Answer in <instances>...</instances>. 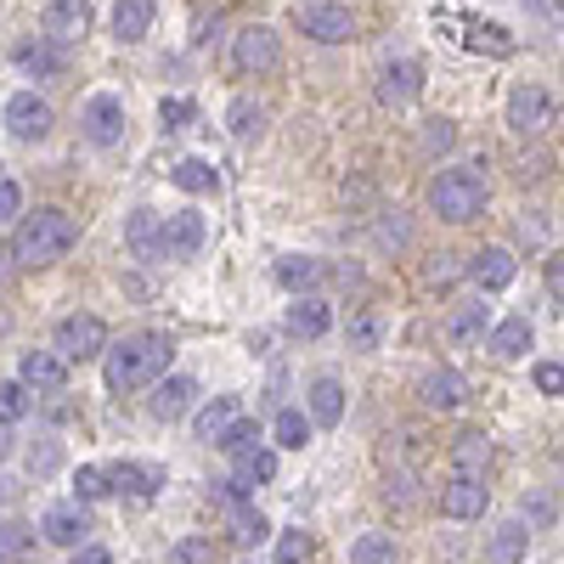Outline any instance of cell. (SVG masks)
<instances>
[{
  "label": "cell",
  "mask_w": 564,
  "mask_h": 564,
  "mask_svg": "<svg viewBox=\"0 0 564 564\" xmlns=\"http://www.w3.org/2000/svg\"><path fill=\"white\" fill-rule=\"evenodd\" d=\"M102 356H108V361H102L108 390H113V395H130V390H148V384L164 379L175 345H170L164 334H135V339H124V345H113V350H102Z\"/></svg>",
  "instance_id": "obj_1"
},
{
  "label": "cell",
  "mask_w": 564,
  "mask_h": 564,
  "mask_svg": "<svg viewBox=\"0 0 564 564\" xmlns=\"http://www.w3.org/2000/svg\"><path fill=\"white\" fill-rule=\"evenodd\" d=\"M74 243H79L74 215H63V209H34V215H18L12 260H18V265H52V260H63Z\"/></svg>",
  "instance_id": "obj_2"
},
{
  "label": "cell",
  "mask_w": 564,
  "mask_h": 564,
  "mask_svg": "<svg viewBox=\"0 0 564 564\" xmlns=\"http://www.w3.org/2000/svg\"><path fill=\"white\" fill-rule=\"evenodd\" d=\"M430 209L446 220V226H468L486 215V181L475 170H441L430 181Z\"/></svg>",
  "instance_id": "obj_3"
},
{
  "label": "cell",
  "mask_w": 564,
  "mask_h": 564,
  "mask_svg": "<svg viewBox=\"0 0 564 564\" xmlns=\"http://www.w3.org/2000/svg\"><path fill=\"white\" fill-rule=\"evenodd\" d=\"M102 350H108V327H102V316L74 311V316L57 322V356H63V361H90V356H102Z\"/></svg>",
  "instance_id": "obj_4"
},
{
  "label": "cell",
  "mask_w": 564,
  "mask_h": 564,
  "mask_svg": "<svg viewBox=\"0 0 564 564\" xmlns=\"http://www.w3.org/2000/svg\"><path fill=\"white\" fill-rule=\"evenodd\" d=\"M231 63H238V74H265L282 63V40L271 23H249L238 29V40H231Z\"/></svg>",
  "instance_id": "obj_5"
},
{
  "label": "cell",
  "mask_w": 564,
  "mask_h": 564,
  "mask_svg": "<svg viewBox=\"0 0 564 564\" xmlns=\"http://www.w3.org/2000/svg\"><path fill=\"white\" fill-rule=\"evenodd\" d=\"M508 124L520 130V135H542L553 124V97L536 85V79H520L508 90Z\"/></svg>",
  "instance_id": "obj_6"
},
{
  "label": "cell",
  "mask_w": 564,
  "mask_h": 564,
  "mask_svg": "<svg viewBox=\"0 0 564 564\" xmlns=\"http://www.w3.org/2000/svg\"><path fill=\"white\" fill-rule=\"evenodd\" d=\"M40 34L52 40L57 52H63V45H79L90 34V7H85V0H52V7L40 12Z\"/></svg>",
  "instance_id": "obj_7"
},
{
  "label": "cell",
  "mask_w": 564,
  "mask_h": 564,
  "mask_svg": "<svg viewBox=\"0 0 564 564\" xmlns=\"http://www.w3.org/2000/svg\"><path fill=\"white\" fill-rule=\"evenodd\" d=\"M52 124H57L52 102L34 97V90H18V97L7 102V130H12L18 141H45V135H52Z\"/></svg>",
  "instance_id": "obj_8"
},
{
  "label": "cell",
  "mask_w": 564,
  "mask_h": 564,
  "mask_svg": "<svg viewBox=\"0 0 564 564\" xmlns=\"http://www.w3.org/2000/svg\"><path fill=\"white\" fill-rule=\"evenodd\" d=\"M79 124H85V141H90V148H113V141L124 135V102L102 90V97H90V102H85Z\"/></svg>",
  "instance_id": "obj_9"
},
{
  "label": "cell",
  "mask_w": 564,
  "mask_h": 564,
  "mask_svg": "<svg viewBox=\"0 0 564 564\" xmlns=\"http://www.w3.org/2000/svg\"><path fill=\"white\" fill-rule=\"evenodd\" d=\"M18 384H23V390H40V395H57V390L68 384V361H63L57 350H29V356L18 361Z\"/></svg>",
  "instance_id": "obj_10"
},
{
  "label": "cell",
  "mask_w": 564,
  "mask_h": 564,
  "mask_svg": "<svg viewBox=\"0 0 564 564\" xmlns=\"http://www.w3.org/2000/svg\"><path fill=\"white\" fill-rule=\"evenodd\" d=\"M40 536H45V542H57V547H85V536H90L85 508H79V502L45 508V513H40Z\"/></svg>",
  "instance_id": "obj_11"
},
{
  "label": "cell",
  "mask_w": 564,
  "mask_h": 564,
  "mask_svg": "<svg viewBox=\"0 0 564 564\" xmlns=\"http://www.w3.org/2000/svg\"><path fill=\"white\" fill-rule=\"evenodd\" d=\"M463 395H468V384H463L457 367H430V372L417 379V401L430 406V412H457Z\"/></svg>",
  "instance_id": "obj_12"
},
{
  "label": "cell",
  "mask_w": 564,
  "mask_h": 564,
  "mask_svg": "<svg viewBox=\"0 0 564 564\" xmlns=\"http://www.w3.org/2000/svg\"><path fill=\"white\" fill-rule=\"evenodd\" d=\"M486 502H491L486 480H463V475H452V480L441 486V513H446V520H480Z\"/></svg>",
  "instance_id": "obj_13"
},
{
  "label": "cell",
  "mask_w": 564,
  "mask_h": 564,
  "mask_svg": "<svg viewBox=\"0 0 564 564\" xmlns=\"http://www.w3.org/2000/svg\"><path fill=\"white\" fill-rule=\"evenodd\" d=\"M300 23H305V40H316V45H339V40H350V34H356L350 7H305V12H300Z\"/></svg>",
  "instance_id": "obj_14"
},
{
  "label": "cell",
  "mask_w": 564,
  "mask_h": 564,
  "mask_svg": "<svg viewBox=\"0 0 564 564\" xmlns=\"http://www.w3.org/2000/svg\"><path fill=\"white\" fill-rule=\"evenodd\" d=\"M204 249V215L198 209H175L164 220V254L170 260H193Z\"/></svg>",
  "instance_id": "obj_15"
},
{
  "label": "cell",
  "mask_w": 564,
  "mask_h": 564,
  "mask_svg": "<svg viewBox=\"0 0 564 564\" xmlns=\"http://www.w3.org/2000/svg\"><path fill=\"white\" fill-rule=\"evenodd\" d=\"M276 480V452H249V457H238V468H231V480H226V502H238V497H249L254 486H271Z\"/></svg>",
  "instance_id": "obj_16"
},
{
  "label": "cell",
  "mask_w": 564,
  "mask_h": 564,
  "mask_svg": "<svg viewBox=\"0 0 564 564\" xmlns=\"http://www.w3.org/2000/svg\"><path fill=\"white\" fill-rule=\"evenodd\" d=\"M486 468H491V441H486V430H463V435L452 441V475L486 480Z\"/></svg>",
  "instance_id": "obj_17"
},
{
  "label": "cell",
  "mask_w": 564,
  "mask_h": 564,
  "mask_svg": "<svg viewBox=\"0 0 564 564\" xmlns=\"http://www.w3.org/2000/svg\"><path fill=\"white\" fill-rule=\"evenodd\" d=\"M124 243H130L135 260H159V254H164V220H159L153 209H135V215L124 220Z\"/></svg>",
  "instance_id": "obj_18"
},
{
  "label": "cell",
  "mask_w": 564,
  "mask_h": 564,
  "mask_svg": "<svg viewBox=\"0 0 564 564\" xmlns=\"http://www.w3.org/2000/svg\"><path fill=\"white\" fill-rule=\"evenodd\" d=\"M193 395H198V384H193V379H159V384H153L148 412H153L159 423H175V417L193 412Z\"/></svg>",
  "instance_id": "obj_19"
},
{
  "label": "cell",
  "mask_w": 564,
  "mask_h": 564,
  "mask_svg": "<svg viewBox=\"0 0 564 564\" xmlns=\"http://www.w3.org/2000/svg\"><path fill=\"white\" fill-rule=\"evenodd\" d=\"M12 63L23 74H34V79H63V52H57L52 40H18L12 45Z\"/></svg>",
  "instance_id": "obj_20"
},
{
  "label": "cell",
  "mask_w": 564,
  "mask_h": 564,
  "mask_svg": "<svg viewBox=\"0 0 564 564\" xmlns=\"http://www.w3.org/2000/svg\"><path fill=\"white\" fill-rule=\"evenodd\" d=\"M513 271H520V265H513V254H508V249H497V243H491V249H480V254H468V276H475L486 294L508 289Z\"/></svg>",
  "instance_id": "obj_21"
},
{
  "label": "cell",
  "mask_w": 564,
  "mask_h": 564,
  "mask_svg": "<svg viewBox=\"0 0 564 564\" xmlns=\"http://www.w3.org/2000/svg\"><path fill=\"white\" fill-rule=\"evenodd\" d=\"M417 90H423V68L412 63V57H395V63H384V79H379V97L384 102H412L417 97Z\"/></svg>",
  "instance_id": "obj_22"
},
{
  "label": "cell",
  "mask_w": 564,
  "mask_h": 564,
  "mask_svg": "<svg viewBox=\"0 0 564 564\" xmlns=\"http://www.w3.org/2000/svg\"><path fill=\"white\" fill-rule=\"evenodd\" d=\"M108 480H113V491H124V497H135V502L159 497V486H164V475H159V468H148V463H113Z\"/></svg>",
  "instance_id": "obj_23"
},
{
  "label": "cell",
  "mask_w": 564,
  "mask_h": 564,
  "mask_svg": "<svg viewBox=\"0 0 564 564\" xmlns=\"http://www.w3.org/2000/svg\"><path fill=\"white\" fill-rule=\"evenodd\" d=\"M327 327H334V311H327L316 294H300V300L289 305V334H294V339H322Z\"/></svg>",
  "instance_id": "obj_24"
},
{
  "label": "cell",
  "mask_w": 564,
  "mask_h": 564,
  "mask_svg": "<svg viewBox=\"0 0 564 564\" xmlns=\"http://www.w3.org/2000/svg\"><path fill=\"white\" fill-rule=\"evenodd\" d=\"M148 29H153V0H113V40L119 45L148 40Z\"/></svg>",
  "instance_id": "obj_25"
},
{
  "label": "cell",
  "mask_w": 564,
  "mask_h": 564,
  "mask_svg": "<svg viewBox=\"0 0 564 564\" xmlns=\"http://www.w3.org/2000/svg\"><path fill=\"white\" fill-rule=\"evenodd\" d=\"M525 547H531V531H525L520 520H502V525L491 531V542H486V564H520Z\"/></svg>",
  "instance_id": "obj_26"
},
{
  "label": "cell",
  "mask_w": 564,
  "mask_h": 564,
  "mask_svg": "<svg viewBox=\"0 0 564 564\" xmlns=\"http://www.w3.org/2000/svg\"><path fill=\"white\" fill-rule=\"evenodd\" d=\"M486 350H491V356H502V361L525 356V350H531V322H525V316H508V322H497L491 334H486Z\"/></svg>",
  "instance_id": "obj_27"
},
{
  "label": "cell",
  "mask_w": 564,
  "mask_h": 564,
  "mask_svg": "<svg viewBox=\"0 0 564 564\" xmlns=\"http://www.w3.org/2000/svg\"><path fill=\"white\" fill-rule=\"evenodd\" d=\"M339 417H345V384H339V379H316V384H311V423L334 430Z\"/></svg>",
  "instance_id": "obj_28"
},
{
  "label": "cell",
  "mask_w": 564,
  "mask_h": 564,
  "mask_svg": "<svg viewBox=\"0 0 564 564\" xmlns=\"http://www.w3.org/2000/svg\"><path fill=\"white\" fill-rule=\"evenodd\" d=\"M276 282H282L289 294H305V289H316V282H322V260H311V254L276 260Z\"/></svg>",
  "instance_id": "obj_29"
},
{
  "label": "cell",
  "mask_w": 564,
  "mask_h": 564,
  "mask_svg": "<svg viewBox=\"0 0 564 564\" xmlns=\"http://www.w3.org/2000/svg\"><path fill=\"white\" fill-rule=\"evenodd\" d=\"M215 446H220L226 457H249V452H260V423H249V417H231L226 430L215 435Z\"/></svg>",
  "instance_id": "obj_30"
},
{
  "label": "cell",
  "mask_w": 564,
  "mask_h": 564,
  "mask_svg": "<svg viewBox=\"0 0 564 564\" xmlns=\"http://www.w3.org/2000/svg\"><path fill=\"white\" fill-rule=\"evenodd\" d=\"M170 181L181 186V193L204 198V193H215V164H209V159H181V164L170 170Z\"/></svg>",
  "instance_id": "obj_31"
},
{
  "label": "cell",
  "mask_w": 564,
  "mask_h": 564,
  "mask_svg": "<svg viewBox=\"0 0 564 564\" xmlns=\"http://www.w3.org/2000/svg\"><path fill=\"white\" fill-rule=\"evenodd\" d=\"M226 130L238 135V141H254V135L265 130V108H260L254 97H238V102L226 108Z\"/></svg>",
  "instance_id": "obj_32"
},
{
  "label": "cell",
  "mask_w": 564,
  "mask_h": 564,
  "mask_svg": "<svg viewBox=\"0 0 564 564\" xmlns=\"http://www.w3.org/2000/svg\"><path fill=\"white\" fill-rule=\"evenodd\" d=\"M271 435H276V446L300 452V446L311 441V417H305L300 406H282V412H276V423H271Z\"/></svg>",
  "instance_id": "obj_33"
},
{
  "label": "cell",
  "mask_w": 564,
  "mask_h": 564,
  "mask_svg": "<svg viewBox=\"0 0 564 564\" xmlns=\"http://www.w3.org/2000/svg\"><path fill=\"white\" fill-rule=\"evenodd\" d=\"M468 45H475V52H491V57H513V52H520V40H513L502 23H475V29H468Z\"/></svg>",
  "instance_id": "obj_34"
},
{
  "label": "cell",
  "mask_w": 564,
  "mask_h": 564,
  "mask_svg": "<svg viewBox=\"0 0 564 564\" xmlns=\"http://www.w3.org/2000/svg\"><path fill=\"white\" fill-rule=\"evenodd\" d=\"M231 417H238V401H231V395H215V401H209V406L193 417V430H198V441H215V435L226 430Z\"/></svg>",
  "instance_id": "obj_35"
},
{
  "label": "cell",
  "mask_w": 564,
  "mask_h": 564,
  "mask_svg": "<svg viewBox=\"0 0 564 564\" xmlns=\"http://www.w3.org/2000/svg\"><path fill=\"white\" fill-rule=\"evenodd\" d=\"M350 564H395V542L384 531H367L350 542Z\"/></svg>",
  "instance_id": "obj_36"
},
{
  "label": "cell",
  "mask_w": 564,
  "mask_h": 564,
  "mask_svg": "<svg viewBox=\"0 0 564 564\" xmlns=\"http://www.w3.org/2000/svg\"><path fill=\"white\" fill-rule=\"evenodd\" d=\"M260 536H271V525H265L260 508H238V513H231V542H238V547H254Z\"/></svg>",
  "instance_id": "obj_37"
},
{
  "label": "cell",
  "mask_w": 564,
  "mask_h": 564,
  "mask_svg": "<svg viewBox=\"0 0 564 564\" xmlns=\"http://www.w3.org/2000/svg\"><path fill=\"white\" fill-rule=\"evenodd\" d=\"M108 491H113L108 468H90V463L74 468V497H79V502H97V497H108Z\"/></svg>",
  "instance_id": "obj_38"
},
{
  "label": "cell",
  "mask_w": 564,
  "mask_h": 564,
  "mask_svg": "<svg viewBox=\"0 0 564 564\" xmlns=\"http://www.w3.org/2000/svg\"><path fill=\"white\" fill-rule=\"evenodd\" d=\"M480 334H486V305H457L452 311V339L468 345V339H480Z\"/></svg>",
  "instance_id": "obj_39"
},
{
  "label": "cell",
  "mask_w": 564,
  "mask_h": 564,
  "mask_svg": "<svg viewBox=\"0 0 564 564\" xmlns=\"http://www.w3.org/2000/svg\"><path fill=\"white\" fill-rule=\"evenodd\" d=\"M34 547V531L23 520H0V558H23Z\"/></svg>",
  "instance_id": "obj_40"
},
{
  "label": "cell",
  "mask_w": 564,
  "mask_h": 564,
  "mask_svg": "<svg viewBox=\"0 0 564 564\" xmlns=\"http://www.w3.org/2000/svg\"><path fill=\"white\" fill-rule=\"evenodd\" d=\"M170 564H215V542L186 536V542H175V547H170Z\"/></svg>",
  "instance_id": "obj_41"
},
{
  "label": "cell",
  "mask_w": 564,
  "mask_h": 564,
  "mask_svg": "<svg viewBox=\"0 0 564 564\" xmlns=\"http://www.w3.org/2000/svg\"><path fill=\"white\" fill-rule=\"evenodd\" d=\"M18 417H29V390L12 379V384H0V423H18Z\"/></svg>",
  "instance_id": "obj_42"
},
{
  "label": "cell",
  "mask_w": 564,
  "mask_h": 564,
  "mask_svg": "<svg viewBox=\"0 0 564 564\" xmlns=\"http://www.w3.org/2000/svg\"><path fill=\"white\" fill-rule=\"evenodd\" d=\"M311 558V536L305 531H282L276 536V564H305Z\"/></svg>",
  "instance_id": "obj_43"
},
{
  "label": "cell",
  "mask_w": 564,
  "mask_h": 564,
  "mask_svg": "<svg viewBox=\"0 0 564 564\" xmlns=\"http://www.w3.org/2000/svg\"><path fill=\"white\" fill-rule=\"evenodd\" d=\"M423 148H430V153H452V148H457V124H452V119H430V130H423Z\"/></svg>",
  "instance_id": "obj_44"
},
{
  "label": "cell",
  "mask_w": 564,
  "mask_h": 564,
  "mask_svg": "<svg viewBox=\"0 0 564 564\" xmlns=\"http://www.w3.org/2000/svg\"><path fill=\"white\" fill-rule=\"evenodd\" d=\"M345 339H350L356 350H379V322H372V316H350Z\"/></svg>",
  "instance_id": "obj_45"
},
{
  "label": "cell",
  "mask_w": 564,
  "mask_h": 564,
  "mask_svg": "<svg viewBox=\"0 0 564 564\" xmlns=\"http://www.w3.org/2000/svg\"><path fill=\"white\" fill-rule=\"evenodd\" d=\"M531 384H536L542 395H564V367H558V361H536V367H531Z\"/></svg>",
  "instance_id": "obj_46"
},
{
  "label": "cell",
  "mask_w": 564,
  "mask_h": 564,
  "mask_svg": "<svg viewBox=\"0 0 564 564\" xmlns=\"http://www.w3.org/2000/svg\"><path fill=\"white\" fill-rule=\"evenodd\" d=\"M23 215V186L12 175H0V220H18Z\"/></svg>",
  "instance_id": "obj_47"
},
{
  "label": "cell",
  "mask_w": 564,
  "mask_h": 564,
  "mask_svg": "<svg viewBox=\"0 0 564 564\" xmlns=\"http://www.w3.org/2000/svg\"><path fill=\"white\" fill-rule=\"evenodd\" d=\"M159 119H164V130H181L186 119H193V102H186V97H164L159 102Z\"/></svg>",
  "instance_id": "obj_48"
},
{
  "label": "cell",
  "mask_w": 564,
  "mask_h": 564,
  "mask_svg": "<svg viewBox=\"0 0 564 564\" xmlns=\"http://www.w3.org/2000/svg\"><path fill=\"white\" fill-rule=\"evenodd\" d=\"M520 513H525L531 525H553V502H547V497H525V502H520Z\"/></svg>",
  "instance_id": "obj_49"
},
{
  "label": "cell",
  "mask_w": 564,
  "mask_h": 564,
  "mask_svg": "<svg viewBox=\"0 0 564 564\" xmlns=\"http://www.w3.org/2000/svg\"><path fill=\"white\" fill-rule=\"evenodd\" d=\"M547 294H553V300H564V249H553V254H547Z\"/></svg>",
  "instance_id": "obj_50"
},
{
  "label": "cell",
  "mask_w": 564,
  "mask_h": 564,
  "mask_svg": "<svg viewBox=\"0 0 564 564\" xmlns=\"http://www.w3.org/2000/svg\"><path fill=\"white\" fill-rule=\"evenodd\" d=\"M29 468H34V475H52V468H57V446L45 441L40 452H29Z\"/></svg>",
  "instance_id": "obj_51"
},
{
  "label": "cell",
  "mask_w": 564,
  "mask_h": 564,
  "mask_svg": "<svg viewBox=\"0 0 564 564\" xmlns=\"http://www.w3.org/2000/svg\"><path fill=\"white\" fill-rule=\"evenodd\" d=\"M74 564H113V553L97 547V542H85V547H74Z\"/></svg>",
  "instance_id": "obj_52"
},
{
  "label": "cell",
  "mask_w": 564,
  "mask_h": 564,
  "mask_svg": "<svg viewBox=\"0 0 564 564\" xmlns=\"http://www.w3.org/2000/svg\"><path fill=\"white\" fill-rule=\"evenodd\" d=\"M7 452H12V435H7V430H0V457H7Z\"/></svg>",
  "instance_id": "obj_53"
},
{
  "label": "cell",
  "mask_w": 564,
  "mask_h": 564,
  "mask_svg": "<svg viewBox=\"0 0 564 564\" xmlns=\"http://www.w3.org/2000/svg\"><path fill=\"white\" fill-rule=\"evenodd\" d=\"M558 468H564V452H558Z\"/></svg>",
  "instance_id": "obj_54"
}]
</instances>
